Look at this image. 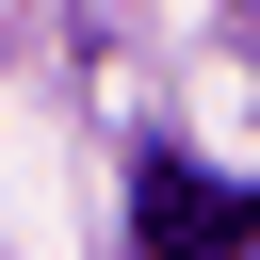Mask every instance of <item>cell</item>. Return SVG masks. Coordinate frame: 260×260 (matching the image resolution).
Instances as JSON below:
<instances>
[{
	"label": "cell",
	"instance_id": "obj_1",
	"mask_svg": "<svg viewBox=\"0 0 260 260\" xmlns=\"http://www.w3.org/2000/svg\"><path fill=\"white\" fill-rule=\"evenodd\" d=\"M130 228H146V260H244V244H260V179H211V162L146 146V179H130Z\"/></svg>",
	"mask_w": 260,
	"mask_h": 260
}]
</instances>
